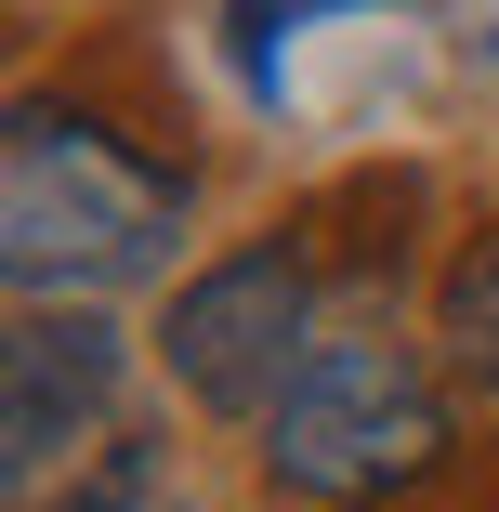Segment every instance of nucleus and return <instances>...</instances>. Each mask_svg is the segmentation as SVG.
Segmentation results:
<instances>
[{"label": "nucleus", "mask_w": 499, "mask_h": 512, "mask_svg": "<svg viewBox=\"0 0 499 512\" xmlns=\"http://www.w3.org/2000/svg\"><path fill=\"white\" fill-rule=\"evenodd\" d=\"M303 355H316V276H303V250H276V237L197 263L158 302V368H171L184 407H211V421H263Z\"/></svg>", "instance_id": "3"}, {"label": "nucleus", "mask_w": 499, "mask_h": 512, "mask_svg": "<svg viewBox=\"0 0 499 512\" xmlns=\"http://www.w3.org/2000/svg\"><path fill=\"white\" fill-rule=\"evenodd\" d=\"M447 460V394L408 342H381V329H316V355L289 368V394L263 407V486L289 499H394V486H421Z\"/></svg>", "instance_id": "2"}, {"label": "nucleus", "mask_w": 499, "mask_h": 512, "mask_svg": "<svg viewBox=\"0 0 499 512\" xmlns=\"http://www.w3.org/2000/svg\"><path fill=\"white\" fill-rule=\"evenodd\" d=\"M184 250V171L132 158L106 119L27 92L0 132V276L14 302H119Z\"/></svg>", "instance_id": "1"}, {"label": "nucleus", "mask_w": 499, "mask_h": 512, "mask_svg": "<svg viewBox=\"0 0 499 512\" xmlns=\"http://www.w3.org/2000/svg\"><path fill=\"white\" fill-rule=\"evenodd\" d=\"M434 342L473 394H499V237H473L447 276H434Z\"/></svg>", "instance_id": "5"}, {"label": "nucleus", "mask_w": 499, "mask_h": 512, "mask_svg": "<svg viewBox=\"0 0 499 512\" xmlns=\"http://www.w3.org/2000/svg\"><path fill=\"white\" fill-rule=\"evenodd\" d=\"M119 329L106 302H14V329H0V486L53 499V473H79L92 447L119 434Z\"/></svg>", "instance_id": "4"}]
</instances>
